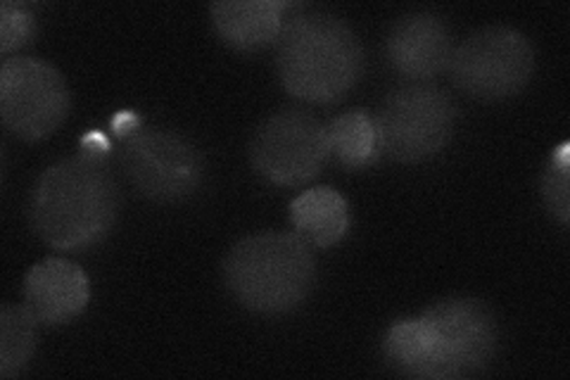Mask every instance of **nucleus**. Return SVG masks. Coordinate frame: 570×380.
<instances>
[{
  "mask_svg": "<svg viewBox=\"0 0 570 380\" xmlns=\"http://www.w3.org/2000/svg\"><path fill=\"white\" fill-rule=\"evenodd\" d=\"M499 348V325L485 302L448 298L421 316L400 319L383 338L392 369L412 378H469L490 367Z\"/></svg>",
  "mask_w": 570,
  "mask_h": 380,
  "instance_id": "obj_1",
  "label": "nucleus"
},
{
  "mask_svg": "<svg viewBox=\"0 0 570 380\" xmlns=\"http://www.w3.org/2000/svg\"><path fill=\"white\" fill-rule=\"evenodd\" d=\"M119 188L102 159L79 155L50 165L31 191L33 231L58 250H88L117 224Z\"/></svg>",
  "mask_w": 570,
  "mask_h": 380,
  "instance_id": "obj_2",
  "label": "nucleus"
},
{
  "mask_svg": "<svg viewBox=\"0 0 570 380\" xmlns=\"http://www.w3.org/2000/svg\"><path fill=\"white\" fill-rule=\"evenodd\" d=\"M276 69L291 96L328 105L347 96L360 81L364 50L343 17L326 10H302L281 27Z\"/></svg>",
  "mask_w": 570,
  "mask_h": 380,
  "instance_id": "obj_3",
  "label": "nucleus"
},
{
  "mask_svg": "<svg viewBox=\"0 0 570 380\" xmlns=\"http://www.w3.org/2000/svg\"><path fill=\"white\" fill-rule=\"evenodd\" d=\"M316 260L299 233H255L224 260V283L238 304L255 314H288L307 300Z\"/></svg>",
  "mask_w": 570,
  "mask_h": 380,
  "instance_id": "obj_4",
  "label": "nucleus"
},
{
  "mask_svg": "<svg viewBox=\"0 0 570 380\" xmlns=\"http://www.w3.org/2000/svg\"><path fill=\"white\" fill-rule=\"evenodd\" d=\"M456 105L448 90L431 81H409L390 90L376 129L381 153L397 162H423L452 140Z\"/></svg>",
  "mask_w": 570,
  "mask_h": 380,
  "instance_id": "obj_5",
  "label": "nucleus"
},
{
  "mask_svg": "<svg viewBox=\"0 0 570 380\" xmlns=\"http://www.w3.org/2000/svg\"><path fill=\"white\" fill-rule=\"evenodd\" d=\"M452 81L478 100H507L528 86L534 71V48L511 27H485L463 39L450 60Z\"/></svg>",
  "mask_w": 570,
  "mask_h": 380,
  "instance_id": "obj_6",
  "label": "nucleus"
},
{
  "mask_svg": "<svg viewBox=\"0 0 570 380\" xmlns=\"http://www.w3.org/2000/svg\"><path fill=\"white\" fill-rule=\"evenodd\" d=\"M119 165L140 195L176 203L200 188L205 159L193 143L171 129H134L119 146Z\"/></svg>",
  "mask_w": 570,
  "mask_h": 380,
  "instance_id": "obj_7",
  "label": "nucleus"
},
{
  "mask_svg": "<svg viewBox=\"0 0 570 380\" xmlns=\"http://www.w3.org/2000/svg\"><path fill=\"white\" fill-rule=\"evenodd\" d=\"M326 159V126L305 110H281L264 119L249 143L255 172L274 186L307 184Z\"/></svg>",
  "mask_w": 570,
  "mask_h": 380,
  "instance_id": "obj_8",
  "label": "nucleus"
},
{
  "mask_svg": "<svg viewBox=\"0 0 570 380\" xmlns=\"http://www.w3.org/2000/svg\"><path fill=\"white\" fill-rule=\"evenodd\" d=\"M69 90L60 71L39 58H6L0 67V115L24 140L48 138L67 119Z\"/></svg>",
  "mask_w": 570,
  "mask_h": 380,
  "instance_id": "obj_9",
  "label": "nucleus"
},
{
  "mask_svg": "<svg viewBox=\"0 0 570 380\" xmlns=\"http://www.w3.org/2000/svg\"><path fill=\"white\" fill-rule=\"evenodd\" d=\"M452 33L440 14L419 10L392 25L387 33V60L402 77L428 81L450 67Z\"/></svg>",
  "mask_w": 570,
  "mask_h": 380,
  "instance_id": "obj_10",
  "label": "nucleus"
},
{
  "mask_svg": "<svg viewBox=\"0 0 570 380\" xmlns=\"http://www.w3.org/2000/svg\"><path fill=\"white\" fill-rule=\"evenodd\" d=\"M88 300H91L88 276L67 260L48 257L33 264L24 279V304L46 325H62L77 319Z\"/></svg>",
  "mask_w": 570,
  "mask_h": 380,
  "instance_id": "obj_11",
  "label": "nucleus"
},
{
  "mask_svg": "<svg viewBox=\"0 0 570 380\" xmlns=\"http://www.w3.org/2000/svg\"><path fill=\"white\" fill-rule=\"evenodd\" d=\"M291 3L278 0H219L209 8L222 41L236 50H259L276 43L283 27V10Z\"/></svg>",
  "mask_w": 570,
  "mask_h": 380,
  "instance_id": "obj_12",
  "label": "nucleus"
},
{
  "mask_svg": "<svg viewBox=\"0 0 570 380\" xmlns=\"http://www.w3.org/2000/svg\"><path fill=\"white\" fill-rule=\"evenodd\" d=\"M291 222L309 245L331 247L345 238L350 207L335 188L318 186L297 195L291 203Z\"/></svg>",
  "mask_w": 570,
  "mask_h": 380,
  "instance_id": "obj_13",
  "label": "nucleus"
},
{
  "mask_svg": "<svg viewBox=\"0 0 570 380\" xmlns=\"http://www.w3.org/2000/svg\"><path fill=\"white\" fill-rule=\"evenodd\" d=\"M328 157L347 169H362L381 155L376 117L366 110H347L326 124Z\"/></svg>",
  "mask_w": 570,
  "mask_h": 380,
  "instance_id": "obj_14",
  "label": "nucleus"
},
{
  "mask_svg": "<svg viewBox=\"0 0 570 380\" xmlns=\"http://www.w3.org/2000/svg\"><path fill=\"white\" fill-rule=\"evenodd\" d=\"M39 323L27 304H6L0 310V376L12 378L27 369Z\"/></svg>",
  "mask_w": 570,
  "mask_h": 380,
  "instance_id": "obj_15",
  "label": "nucleus"
},
{
  "mask_svg": "<svg viewBox=\"0 0 570 380\" xmlns=\"http://www.w3.org/2000/svg\"><path fill=\"white\" fill-rule=\"evenodd\" d=\"M568 174H570V146L561 143L559 148L551 150L547 159V169L542 178V193L549 212L566 226L570 220V201H568Z\"/></svg>",
  "mask_w": 570,
  "mask_h": 380,
  "instance_id": "obj_16",
  "label": "nucleus"
},
{
  "mask_svg": "<svg viewBox=\"0 0 570 380\" xmlns=\"http://www.w3.org/2000/svg\"><path fill=\"white\" fill-rule=\"evenodd\" d=\"M36 36V14L27 3L6 0L0 6V52H10L24 48Z\"/></svg>",
  "mask_w": 570,
  "mask_h": 380,
  "instance_id": "obj_17",
  "label": "nucleus"
}]
</instances>
